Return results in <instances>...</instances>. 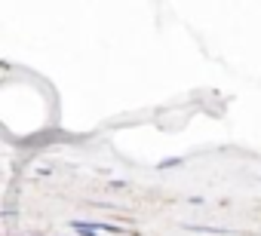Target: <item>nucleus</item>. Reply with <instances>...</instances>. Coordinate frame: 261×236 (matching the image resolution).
I'll list each match as a JSON object with an SVG mask.
<instances>
[]
</instances>
